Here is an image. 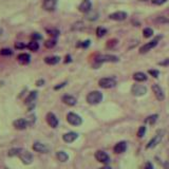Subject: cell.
<instances>
[{"instance_id":"bcb514c9","label":"cell","mask_w":169,"mask_h":169,"mask_svg":"<svg viewBox=\"0 0 169 169\" xmlns=\"http://www.w3.org/2000/svg\"><path fill=\"white\" fill-rule=\"evenodd\" d=\"M2 33H3V30L0 28V35H2Z\"/></svg>"},{"instance_id":"52a82bcc","label":"cell","mask_w":169,"mask_h":169,"mask_svg":"<svg viewBox=\"0 0 169 169\" xmlns=\"http://www.w3.org/2000/svg\"><path fill=\"white\" fill-rule=\"evenodd\" d=\"M94 156H95V159L98 161V162L102 163V164L107 165L108 163L110 162L109 156H108V154L106 153L105 151H102V150H98V151H96L95 154H94Z\"/></svg>"},{"instance_id":"5bb4252c","label":"cell","mask_w":169,"mask_h":169,"mask_svg":"<svg viewBox=\"0 0 169 169\" xmlns=\"http://www.w3.org/2000/svg\"><path fill=\"white\" fill-rule=\"evenodd\" d=\"M33 150L36 152H40V153H47L49 151V148L46 146L45 144H41V143H34L33 145Z\"/></svg>"},{"instance_id":"cb8c5ba5","label":"cell","mask_w":169,"mask_h":169,"mask_svg":"<svg viewBox=\"0 0 169 169\" xmlns=\"http://www.w3.org/2000/svg\"><path fill=\"white\" fill-rule=\"evenodd\" d=\"M36 97H37V91H32L31 93L29 94V96L25 98V104H27V105L32 104V102H34V100L36 99Z\"/></svg>"},{"instance_id":"277c9868","label":"cell","mask_w":169,"mask_h":169,"mask_svg":"<svg viewBox=\"0 0 169 169\" xmlns=\"http://www.w3.org/2000/svg\"><path fill=\"white\" fill-rule=\"evenodd\" d=\"M18 156H19V159L21 160V162L25 165H30L32 162H33V156H32L31 152H29L28 150L22 149Z\"/></svg>"},{"instance_id":"ba28073f","label":"cell","mask_w":169,"mask_h":169,"mask_svg":"<svg viewBox=\"0 0 169 169\" xmlns=\"http://www.w3.org/2000/svg\"><path fill=\"white\" fill-rule=\"evenodd\" d=\"M13 126L17 130H25L29 126V122L27 120H25V118H18V120L13 122Z\"/></svg>"},{"instance_id":"8fae6325","label":"cell","mask_w":169,"mask_h":169,"mask_svg":"<svg viewBox=\"0 0 169 169\" xmlns=\"http://www.w3.org/2000/svg\"><path fill=\"white\" fill-rule=\"evenodd\" d=\"M91 7H92V3L90 0H82V3L79 4V7H78V10L82 13H88V12L91 11Z\"/></svg>"},{"instance_id":"d4e9b609","label":"cell","mask_w":169,"mask_h":169,"mask_svg":"<svg viewBox=\"0 0 169 169\" xmlns=\"http://www.w3.org/2000/svg\"><path fill=\"white\" fill-rule=\"evenodd\" d=\"M28 48H29L31 51L36 52L38 49H39V45H38V42L36 41V40H32V41L30 42L29 45H28Z\"/></svg>"},{"instance_id":"1f68e13d","label":"cell","mask_w":169,"mask_h":169,"mask_svg":"<svg viewBox=\"0 0 169 169\" xmlns=\"http://www.w3.org/2000/svg\"><path fill=\"white\" fill-rule=\"evenodd\" d=\"M156 22H159V23H169V19H167L166 17H163V16H160V17L156 18Z\"/></svg>"},{"instance_id":"9c48e42d","label":"cell","mask_w":169,"mask_h":169,"mask_svg":"<svg viewBox=\"0 0 169 169\" xmlns=\"http://www.w3.org/2000/svg\"><path fill=\"white\" fill-rule=\"evenodd\" d=\"M131 92L133 95L135 96H142L147 92V89L143 84H133V87L131 89Z\"/></svg>"},{"instance_id":"f1b7e54d","label":"cell","mask_w":169,"mask_h":169,"mask_svg":"<svg viewBox=\"0 0 169 169\" xmlns=\"http://www.w3.org/2000/svg\"><path fill=\"white\" fill-rule=\"evenodd\" d=\"M143 34H144L145 38H149L153 35V30L150 29V28H146V29H144V31H143Z\"/></svg>"},{"instance_id":"60d3db41","label":"cell","mask_w":169,"mask_h":169,"mask_svg":"<svg viewBox=\"0 0 169 169\" xmlns=\"http://www.w3.org/2000/svg\"><path fill=\"white\" fill-rule=\"evenodd\" d=\"M65 86H66V82H62V84H58V86H56V87H54V89L58 90V89H60V88L65 87Z\"/></svg>"},{"instance_id":"e0dca14e","label":"cell","mask_w":169,"mask_h":169,"mask_svg":"<svg viewBox=\"0 0 169 169\" xmlns=\"http://www.w3.org/2000/svg\"><path fill=\"white\" fill-rule=\"evenodd\" d=\"M78 138V134L76 132H68V133L62 135V140L66 143H73Z\"/></svg>"},{"instance_id":"44dd1931","label":"cell","mask_w":169,"mask_h":169,"mask_svg":"<svg viewBox=\"0 0 169 169\" xmlns=\"http://www.w3.org/2000/svg\"><path fill=\"white\" fill-rule=\"evenodd\" d=\"M56 158H57V160L61 163H65L69 160V156H68L65 151H58L57 153H56Z\"/></svg>"},{"instance_id":"f35d334b","label":"cell","mask_w":169,"mask_h":169,"mask_svg":"<svg viewBox=\"0 0 169 169\" xmlns=\"http://www.w3.org/2000/svg\"><path fill=\"white\" fill-rule=\"evenodd\" d=\"M159 65H160V66H169V58H167V59H165L164 61H161V62H159Z\"/></svg>"},{"instance_id":"b9f144b4","label":"cell","mask_w":169,"mask_h":169,"mask_svg":"<svg viewBox=\"0 0 169 169\" xmlns=\"http://www.w3.org/2000/svg\"><path fill=\"white\" fill-rule=\"evenodd\" d=\"M43 84H45V80H42V79L38 80V82H36V84H37V86H42Z\"/></svg>"},{"instance_id":"5b68a950","label":"cell","mask_w":169,"mask_h":169,"mask_svg":"<svg viewBox=\"0 0 169 169\" xmlns=\"http://www.w3.org/2000/svg\"><path fill=\"white\" fill-rule=\"evenodd\" d=\"M95 61L98 62V65L102 62H117L118 57L114 55H98L95 58Z\"/></svg>"},{"instance_id":"d590c367","label":"cell","mask_w":169,"mask_h":169,"mask_svg":"<svg viewBox=\"0 0 169 169\" xmlns=\"http://www.w3.org/2000/svg\"><path fill=\"white\" fill-rule=\"evenodd\" d=\"M15 48H16V49H25V45L23 43V42H16V43H15Z\"/></svg>"},{"instance_id":"603a6c76","label":"cell","mask_w":169,"mask_h":169,"mask_svg":"<svg viewBox=\"0 0 169 169\" xmlns=\"http://www.w3.org/2000/svg\"><path fill=\"white\" fill-rule=\"evenodd\" d=\"M133 79L136 82H145V80H147V76L143 72H136L133 75Z\"/></svg>"},{"instance_id":"ab89813d","label":"cell","mask_w":169,"mask_h":169,"mask_svg":"<svg viewBox=\"0 0 169 169\" xmlns=\"http://www.w3.org/2000/svg\"><path fill=\"white\" fill-rule=\"evenodd\" d=\"M144 169H153V166H152L151 163H146V165H145V168Z\"/></svg>"},{"instance_id":"7a4b0ae2","label":"cell","mask_w":169,"mask_h":169,"mask_svg":"<svg viewBox=\"0 0 169 169\" xmlns=\"http://www.w3.org/2000/svg\"><path fill=\"white\" fill-rule=\"evenodd\" d=\"M98 84H99V87L104 88V89H111L116 86V80L112 77H104L99 79Z\"/></svg>"},{"instance_id":"e575fe53","label":"cell","mask_w":169,"mask_h":169,"mask_svg":"<svg viewBox=\"0 0 169 169\" xmlns=\"http://www.w3.org/2000/svg\"><path fill=\"white\" fill-rule=\"evenodd\" d=\"M149 74L150 75H152L153 77H159V74H160V72L158 71V70H149Z\"/></svg>"},{"instance_id":"f6af8a7d","label":"cell","mask_w":169,"mask_h":169,"mask_svg":"<svg viewBox=\"0 0 169 169\" xmlns=\"http://www.w3.org/2000/svg\"><path fill=\"white\" fill-rule=\"evenodd\" d=\"M70 61H71V57H70V56L68 55V56H67V60H66V62H70Z\"/></svg>"},{"instance_id":"ac0fdd59","label":"cell","mask_w":169,"mask_h":169,"mask_svg":"<svg viewBox=\"0 0 169 169\" xmlns=\"http://www.w3.org/2000/svg\"><path fill=\"white\" fill-rule=\"evenodd\" d=\"M126 149H127L126 142H120V143H117V144H116L115 146H114V148H113L114 152H115V153H117V154L125 152V151H126Z\"/></svg>"},{"instance_id":"d6986e66","label":"cell","mask_w":169,"mask_h":169,"mask_svg":"<svg viewBox=\"0 0 169 169\" xmlns=\"http://www.w3.org/2000/svg\"><path fill=\"white\" fill-rule=\"evenodd\" d=\"M61 99L68 106H75L76 105V98L73 97L72 95H64L61 97Z\"/></svg>"},{"instance_id":"9a60e30c","label":"cell","mask_w":169,"mask_h":169,"mask_svg":"<svg viewBox=\"0 0 169 169\" xmlns=\"http://www.w3.org/2000/svg\"><path fill=\"white\" fill-rule=\"evenodd\" d=\"M42 7H43V9L46 11H49V12L54 11L56 7V0H43Z\"/></svg>"},{"instance_id":"7402d4cb","label":"cell","mask_w":169,"mask_h":169,"mask_svg":"<svg viewBox=\"0 0 169 169\" xmlns=\"http://www.w3.org/2000/svg\"><path fill=\"white\" fill-rule=\"evenodd\" d=\"M60 60V57L58 56H51V57H46L45 58V62L48 65H56L58 64Z\"/></svg>"},{"instance_id":"7bdbcfd3","label":"cell","mask_w":169,"mask_h":169,"mask_svg":"<svg viewBox=\"0 0 169 169\" xmlns=\"http://www.w3.org/2000/svg\"><path fill=\"white\" fill-rule=\"evenodd\" d=\"M33 38H35V39H40V38H41V36L38 35L37 33H34L33 34Z\"/></svg>"},{"instance_id":"ee69618b","label":"cell","mask_w":169,"mask_h":169,"mask_svg":"<svg viewBox=\"0 0 169 169\" xmlns=\"http://www.w3.org/2000/svg\"><path fill=\"white\" fill-rule=\"evenodd\" d=\"M99 169H111V167H110V166H107V165H106V166L102 167V168H99Z\"/></svg>"},{"instance_id":"d6a6232c","label":"cell","mask_w":169,"mask_h":169,"mask_svg":"<svg viewBox=\"0 0 169 169\" xmlns=\"http://www.w3.org/2000/svg\"><path fill=\"white\" fill-rule=\"evenodd\" d=\"M145 132H146V127L145 126H142L138 129V138H143V136L145 135Z\"/></svg>"},{"instance_id":"2e32d148","label":"cell","mask_w":169,"mask_h":169,"mask_svg":"<svg viewBox=\"0 0 169 169\" xmlns=\"http://www.w3.org/2000/svg\"><path fill=\"white\" fill-rule=\"evenodd\" d=\"M109 17H110V19H112V20L122 21V20H125L127 18V13H125V12H115V13L111 14Z\"/></svg>"},{"instance_id":"4dcf8cb0","label":"cell","mask_w":169,"mask_h":169,"mask_svg":"<svg viewBox=\"0 0 169 169\" xmlns=\"http://www.w3.org/2000/svg\"><path fill=\"white\" fill-rule=\"evenodd\" d=\"M55 45H56L55 39H50V40H47V41L45 42V46L48 48V49H51V48H53Z\"/></svg>"},{"instance_id":"836d02e7","label":"cell","mask_w":169,"mask_h":169,"mask_svg":"<svg viewBox=\"0 0 169 169\" xmlns=\"http://www.w3.org/2000/svg\"><path fill=\"white\" fill-rule=\"evenodd\" d=\"M0 54L3 56H9V55H12V51L10 49H2L0 51Z\"/></svg>"},{"instance_id":"ffe728a7","label":"cell","mask_w":169,"mask_h":169,"mask_svg":"<svg viewBox=\"0 0 169 169\" xmlns=\"http://www.w3.org/2000/svg\"><path fill=\"white\" fill-rule=\"evenodd\" d=\"M17 59H18V61H19V64H21V65H27V64L30 62V60H31V57H30L29 54L22 53L18 55Z\"/></svg>"},{"instance_id":"8992f818","label":"cell","mask_w":169,"mask_h":169,"mask_svg":"<svg viewBox=\"0 0 169 169\" xmlns=\"http://www.w3.org/2000/svg\"><path fill=\"white\" fill-rule=\"evenodd\" d=\"M160 39H161V36H159V37H156V39H153L152 41H150V42H148V43H146V45H144L140 49V53L145 54V53H147L148 51H150L151 49H153L154 47H156V45L159 43V40Z\"/></svg>"},{"instance_id":"83f0119b","label":"cell","mask_w":169,"mask_h":169,"mask_svg":"<svg viewBox=\"0 0 169 169\" xmlns=\"http://www.w3.org/2000/svg\"><path fill=\"white\" fill-rule=\"evenodd\" d=\"M84 28V22H82V21H77V22H75L73 25L72 30H73V31H80V30H82Z\"/></svg>"},{"instance_id":"4fadbf2b","label":"cell","mask_w":169,"mask_h":169,"mask_svg":"<svg viewBox=\"0 0 169 169\" xmlns=\"http://www.w3.org/2000/svg\"><path fill=\"white\" fill-rule=\"evenodd\" d=\"M152 91H153L154 95L156 96V98H158L159 100H164V98H165L164 92H163V90L161 89V87L159 84H152Z\"/></svg>"},{"instance_id":"7c38bea8","label":"cell","mask_w":169,"mask_h":169,"mask_svg":"<svg viewBox=\"0 0 169 169\" xmlns=\"http://www.w3.org/2000/svg\"><path fill=\"white\" fill-rule=\"evenodd\" d=\"M162 136H163V132L162 131H159L158 134H156V136H154L153 138H152L151 141H150L149 143H148V145H147V149H149V148H153V147H156V145L159 144V143L161 142V140H162Z\"/></svg>"},{"instance_id":"7dc6e473","label":"cell","mask_w":169,"mask_h":169,"mask_svg":"<svg viewBox=\"0 0 169 169\" xmlns=\"http://www.w3.org/2000/svg\"><path fill=\"white\" fill-rule=\"evenodd\" d=\"M140 1H147V0H140Z\"/></svg>"},{"instance_id":"4316f807","label":"cell","mask_w":169,"mask_h":169,"mask_svg":"<svg viewBox=\"0 0 169 169\" xmlns=\"http://www.w3.org/2000/svg\"><path fill=\"white\" fill-rule=\"evenodd\" d=\"M158 114H153V115H150V116H148V117L145 120V122L146 123H148V124H150V125H153L154 123L158 120Z\"/></svg>"},{"instance_id":"30bf717a","label":"cell","mask_w":169,"mask_h":169,"mask_svg":"<svg viewBox=\"0 0 169 169\" xmlns=\"http://www.w3.org/2000/svg\"><path fill=\"white\" fill-rule=\"evenodd\" d=\"M47 123L49 124V126L51 128H56L58 126V118L56 117V115L52 112H49L47 114Z\"/></svg>"},{"instance_id":"f546056e","label":"cell","mask_w":169,"mask_h":169,"mask_svg":"<svg viewBox=\"0 0 169 169\" xmlns=\"http://www.w3.org/2000/svg\"><path fill=\"white\" fill-rule=\"evenodd\" d=\"M106 33H107V30L105 29V28L99 27V28H97V30H96V35H97L98 37H102Z\"/></svg>"},{"instance_id":"484cf974","label":"cell","mask_w":169,"mask_h":169,"mask_svg":"<svg viewBox=\"0 0 169 169\" xmlns=\"http://www.w3.org/2000/svg\"><path fill=\"white\" fill-rule=\"evenodd\" d=\"M21 148H13V149L9 150L7 152V156H19V153L21 152Z\"/></svg>"},{"instance_id":"6da1fadb","label":"cell","mask_w":169,"mask_h":169,"mask_svg":"<svg viewBox=\"0 0 169 169\" xmlns=\"http://www.w3.org/2000/svg\"><path fill=\"white\" fill-rule=\"evenodd\" d=\"M102 100V94L99 91H92L87 95V102L90 105H96Z\"/></svg>"},{"instance_id":"3957f363","label":"cell","mask_w":169,"mask_h":169,"mask_svg":"<svg viewBox=\"0 0 169 169\" xmlns=\"http://www.w3.org/2000/svg\"><path fill=\"white\" fill-rule=\"evenodd\" d=\"M67 120L69 124L73 125V126H79L82 123V117L79 115H77L76 113H73V112H69L67 114Z\"/></svg>"},{"instance_id":"8d00e7d4","label":"cell","mask_w":169,"mask_h":169,"mask_svg":"<svg viewBox=\"0 0 169 169\" xmlns=\"http://www.w3.org/2000/svg\"><path fill=\"white\" fill-rule=\"evenodd\" d=\"M47 31L50 33V35L54 36V37H56V36H58V34H59V32H58L57 30H47Z\"/></svg>"},{"instance_id":"74e56055","label":"cell","mask_w":169,"mask_h":169,"mask_svg":"<svg viewBox=\"0 0 169 169\" xmlns=\"http://www.w3.org/2000/svg\"><path fill=\"white\" fill-rule=\"evenodd\" d=\"M167 0H152V3L153 4H156V5H161V4H163V3H165L166 2Z\"/></svg>"}]
</instances>
